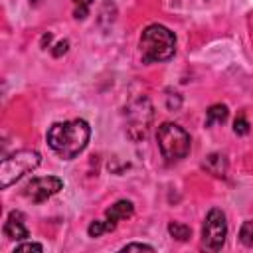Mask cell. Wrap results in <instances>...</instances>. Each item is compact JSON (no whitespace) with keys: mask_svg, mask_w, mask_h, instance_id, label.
I'll use <instances>...</instances> for the list:
<instances>
[{"mask_svg":"<svg viewBox=\"0 0 253 253\" xmlns=\"http://www.w3.org/2000/svg\"><path fill=\"white\" fill-rule=\"evenodd\" d=\"M239 241L245 247H253V219H247L239 227Z\"/></svg>","mask_w":253,"mask_h":253,"instance_id":"obj_14","label":"cell"},{"mask_svg":"<svg viewBox=\"0 0 253 253\" xmlns=\"http://www.w3.org/2000/svg\"><path fill=\"white\" fill-rule=\"evenodd\" d=\"M75 10H73V18L75 20H85L89 16V8L93 4V0H73Z\"/></svg>","mask_w":253,"mask_h":253,"instance_id":"obj_15","label":"cell"},{"mask_svg":"<svg viewBox=\"0 0 253 253\" xmlns=\"http://www.w3.org/2000/svg\"><path fill=\"white\" fill-rule=\"evenodd\" d=\"M63 188V180L57 176H45V178H32L26 188H24V196L28 200H32L34 204H42L47 198L55 196L59 190Z\"/></svg>","mask_w":253,"mask_h":253,"instance_id":"obj_7","label":"cell"},{"mask_svg":"<svg viewBox=\"0 0 253 253\" xmlns=\"http://www.w3.org/2000/svg\"><path fill=\"white\" fill-rule=\"evenodd\" d=\"M132 213H134V204H132L130 200H119V202H115L111 208L105 210V217H107L109 221H113V223H117V221H121V219H126V217H130Z\"/></svg>","mask_w":253,"mask_h":253,"instance_id":"obj_9","label":"cell"},{"mask_svg":"<svg viewBox=\"0 0 253 253\" xmlns=\"http://www.w3.org/2000/svg\"><path fill=\"white\" fill-rule=\"evenodd\" d=\"M204 168H206L210 174H213V176H217V178H223V176H225V170H227V160H225L223 154L211 152V154L206 156Z\"/></svg>","mask_w":253,"mask_h":253,"instance_id":"obj_10","label":"cell"},{"mask_svg":"<svg viewBox=\"0 0 253 253\" xmlns=\"http://www.w3.org/2000/svg\"><path fill=\"white\" fill-rule=\"evenodd\" d=\"M89 138H91V126L83 119L55 123L47 130L49 148L63 160H71L79 152H83L85 146L89 144Z\"/></svg>","mask_w":253,"mask_h":253,"instance_id":"obj_1","label":"cell"},{"mask_svg":"<svg viewBox=\"0 0 253 253\" xmlns=\"http://www.w3.org/2000/svg\"><path fill=\"white\" fill-rule=\"evenodd\" d=\"M156 142L162 156L168 162H176L188 156L190 152V134L176 123H162L156 130Z\"/></svg>","mask_w":253,"mask_h":253,"instance_id":"obj_3","label":"cell"},{"mask_svg":"<svg viewBox=\"0 0 253 253\" xmlns=\"http://www.w3.org/2000/svg\"><path fill=\"white\" fill-rule=\"evenodd\" d=\"M49 42H51V34L47 32V34H43V36H42V47L45 49V43L49 45Z\"/></svg>","mask_w":253,"mask_h":253,"instance_id":"obj_21","label":"cell"},{"mask_svg":"<svg viewBox=\"0 0 253 253\" xmlns=\"http://www.w3.org/2000/svg\"><path fill=\"white\" fill-rule=\"evenodd\" d=\"M115 227H117V223L109 221L107 217H105V219H95V221H91V225L87 227V233H89L91 237H101L103 233H109V231H113Z\"/></svg>","mask_w":253,"mask_h":253,"instance_id":"obj_12","label":"cell"},{"mask_svg":"<svg viewBox=\"0 0 253 253\" xmlns=\"http://www.w3.org/2000/svg\"><path fill=\"white\" fill-rule=\"evenodd\" d=\"M126 115V134L130 140L138 142L142 138H146L150 123H152V105L146 97H138L134 101L128 103V107L125 109Z\"/></svg>","mask_w":253,"mask_h":253,"instance_id":"obj_5","label":"cell"},{"mask_svg":"<svg viewBox=\"0 0 253 253\" xmlns=\"http://www.w3.org/2000/svg\"><path fill=\"white\" fill-rule=\"evenodd\" d=\"M42 162V156L38 150H18L2 160L0 164V186L8 188L14 182H18L22 176L34 172Z\"/></svg>","mask_w":253,"mask_h":253,"instance_id":"obj_4","label":"cell"},{"mask_svg":"<svg viewBox=\"0 0 253 253\" xmlns=\"http://www.w3.org/2000/svg\"><path fill=\"white\" fill-rule=\"evenodd\" d=\"M168 233H170L174 239H178V241H188L190 235H192V229H190L188 225H184V223L170 221V223H168Z\"/></svg>","mask_w":253,"mask_h":253,"instance_id":"obj_13","label":"cell"},{"mask_svg":"<svg viewBox=\"0 0 253 253\" xmlns=\"http://www.w3.org/2000/svg\"><path fill=\"white\" fill-rule=\"evenodd\" d=\"M32 2H38V0H32Z\"/></svg>","mask_w":253,"mask_h":253,"instance_id":"obj_22","label":"cell"},{"mask_svg":"<svg viewBox=\"0 0 253 253\" xmlns=\"http://www.w3.org/2000/svg\"><path fill=\"white\" fill-rule=\"evenodd\" d=\"M229 117V109L221 103L217 105H211L208 111H206V126H213V125H221L225 123Z\"/></svg>","mask_w":253,"mask_h":253,"instance_id":"obj_11","label":"cell"},{"mask_svg":"<svg viewBox=\"0 0 253 253\" xmlns=\"http://www.w3.org/2000/svg\"><path fill=\"white\" fill-rule=\"evenodd\" d=\"M225 237H227L225 213L219 208H211L202 225V243L211 251H219L225 243Z\"/></svg>","mask_w":253,"mask_h":253,"instance_id":"obj_6","label":"cell"},{"mask_svg":"<svg viewBox=\"0 0 253 253\" xmlns=\"http://www.w3.org/2000/svg\"><path fill=\"white\" fill-rule=\"evenodd\" d=\"M4 235L8 239H16V241H22L26 237H30V231L24 223V213L22 211H10L6 223H4Z\"/></svg>","mask_w":253,"mask_h":253,"instance_id":"obj_8","label":"cell"},{"mask_svg":"<svg viewBox=\"0 0 253 253\" xmlns=\"http://www.w3.org/2000/svg\"><path fill=\"white\" fill-rule=\"evenodd\" d=\"M67 49H69V42H67V40H61V42L55 43V49H51V55H53V57H61Z\"/></svg>","mask_w":253,"mask_h":253,"instance_id":"obj_20","label":"cell"},{"mask_svg":"<svg viewBox=\"0 0 253 253\" xmlns=\"http://www.w3.org/2000/svg\"><path fill=\"white\" fill-rule=\"evenodd\" d=\"M140 55L142 63L168 61L176 53V36L162 24H150L140 34Z\"/></svg>","mask_w":253,"mask_h":253,"instance_id":"obj_2","label":"cell"},{"mask_svg":"<svg viewBox=\"0 0 253 253\" xmlns=\"http://www.w3.org/2000/svg\"><path fill=\"white\" fill-rule=\"evenodd\" d=\"M121 251H154V247L146 243H126L121 247Z\"/></svg>","mask_w":253,"mask_h":253,"instance_id":"obj_17","label":"cell"},{"mask_svg":"<svg viewBox=\"0 0 253 253\" xmlns=\"http://www.w3.org/2000/svg\"><path fill=\"white\" fill-rule=\"evenodd\" d=\"M16 251H43V245L42 243H18L14 247V253Z\"/></svg>","mask_w":253,"mask_h":253,"instance_id":"obj_19","label":"cell"},{"mask_svg":"<svg viewBox=\"0 0 253 253\" xmlns=\"http://www.w3.org/2000/svg\"><path fill=\"white\" fill-rule=\"evenodd\" d=\"M233 132H235L237 136H245V134L249 132V121L245 119L243 113H239V115L235 117V121H233Z\"/></svg>","mask_w":253,"mask_h":253,"instance_id":"obj_16","label":"cell"},{"mask_svg":"<svg viewBox=\"0 0 253 253\" xmlns=\"http://www.w3.org/2000/svg\"><path fill=\"white\" fill-rule=\"evenodd\" d=\"M180 105H182V97L176 93L174 99H172V93L168 91V95H166V107H168L170 111H176V109H180Z\"/></svg>","mask_w":253,"mask_h":253,"instance_id":"obj_18","label":"cell"}]
</instances>
